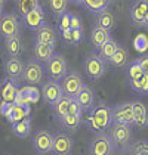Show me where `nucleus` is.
I'll use <instances>...</instances> for the list:
<instances>
[{
    "instance_id": "5701e85b",
    "label": "nucleus",
    "mask_w": 148,
    "mask_h": 155,
    "mask_svg": "<svg viewBox=\"0 0 148 155\" xmlns=\"http://www.w3.org/2000/svg\"><path fill=\"white\" fill-rule=\"evenodd\" d=\"M77 3L85 6L89 12L95 15H101L102 12L108 11V8L111 6V2L108 0H85V2H77Z\"/></svg>"
},
{
    "instance_id": "58836bf2",
    "label": "nucleus",
    "mask_w": 148,
    "mask_h": 155,
    "mask_svg": "<svg viewBox=\"0 0 148 155\" xmlns=\"http://www.w3.org/2000/svg\"><path fill=\"white\" fill-rule=\"evenodd\" d=\"M82 112H83L82 108H80V105L77 104V101H76V97H74L70 108H68V114H70V115H76V117H82Z\"/></svg>"
},
{
    "instance_id": "c756f323",
    "label": "nucleus",
    "mask_w": 148,
    "mask_h": 155,
    "mask_svg": "<svg viewBox=\"0 0 148 155\" xmlns=\"http://www.w3.org/2000/svg\"><path fill=\"white\" fill-rule=\"evenodd\" d=\"M73 99L74 97H71V96L64 95L61 99L53 105V112H55V115H56L58 118H62V117H65V115L68 114V108L71 105Z\"/></svg>"
},
{
    "instance_id": "a19ab883",
    "label": "nucleus",
    "mask_w": 148,
    "mask_h": 155,
    "mask_svg": "<svg viewBox=\"0 0 148 155\" xmlns=\"http://www.w3.org/2000/svg\"><path fill=\"white\" fill-rule=\"evenodd\" d=\"M136 61H138L141 70L144 71V74H147L148 75V53H142L139 58H136Z\"/></svg>"
},
{
    "instance_id": "1a4fd4ad",
    "label": "nucleus",
    "mask_w": 148,
    "mask_h": 155,
    "mask_svg": "<svg viewBox=\"0 0 148 155\" xmlns=\"http://www.w3.org/2000/svg\"><path fill=\"white\" fill-rule=\"evenodd\" d=\"M43 80V67L37 61H28L24 67L22 81L27 86H36Z\"/></svg>"
},
{
    "instance_id": "7c9ffc66",
    "label": "nucleus",
    "mask_w": 148,
    "mask_h": 155,
    "mask_svg": "<svg viewBox=\"0 0 148 155\" xmlns=\"http://www.w3.org/2000/svg\"><path fill=\"white\" fill-rule=\"evenodd\" d=\"M142 75H144V71L141 70L138 61L136 59L129 61V64L126 65V77H127V80L129 81L139 80V78H142Z\"/></svg>"
},
{
    "instance_id": "a18cd8bd",
    "label": "nucleus",
    "mask_w": 148,
    "mask_h": 155,
    "mask_svg": "<svg viewBox=\"0 0 148 155\" xmlns=\"http://www.w3.org/2000/svg\"><path fill=\"white\" fill-rule=\"evenodd\" d=\"M129 84H130L132 90H135L136 93H139V90H141V78L139 80H133V81H129Z\"/></svg>"
},
{
    "instance_id": "aec40b11",
    "label": "nucleus",
    "mask_w": 148,
    "mask_h": 155,
    "mask_svg": "<svg viewBox=\"0 0 148 155\" xmlns=\"http://www.w3.org/2000/svg\"><path fill=\"white\" fill-rule=\"evenodd\" d=\"M133 124L139 129L148 127V107L142 102H133Z\"/></svg>"
},
{
    "instance_id": "2eb2a0df",
    "label": "nucleus",
    "mask_w": 148,
    "mask_h": 155,
    "mask_svg": "<svg viewBox=\"0 0 148 155\" xmlns=\"http://www.w3.org/2000/svg\"><path fill=\"white\" fill-rule=\"evenodd\" d=\"M76 101L80 105L82 111H90L95 107V92H93V89L90 86L85 84L79 90V93L76 95Z\"/></svg>"
},
{
    "instance_id": "f03ea898",
    "label": "nucleus",
    "mask_w": 148,
    "mask_h": 155,
    "mask_svg": "<svg viewBox=\"0 0 148 155\" xmlns=\"http://www.w3.org/2000/svg\"><path fill=\"white\" fill-rule=\"evenodd\" d=\"M46 72L53 81L62 80L68 72V62L61 53H53L52 58L46 62Z\"/></svg>"
},
{
    "instance_id": "de8ad7c7",
    "label": "nucleus",
    "mask_w": 148,
    "mask_h": 155,
    "mask_svg": "<svg viewBox=\"0 0 148 155\" xmlns=\"http://www.w3.org/2000/svg\"><path fill=\"white\" fill-rule=\"evenodd\" d=\"M141 27H148V12L147 15H145V18H144V22H142V25Z\"/></svg>"
},
{
    "instance_id": "c9c22d12",
    "label": "nucleus",
    "mask_w": 148,
    "mask_h": 155,
    "mask_svg": "<svg viewBox=\"0 0 148 155\" xmlns=\"http://www.w3.org/2000/svg\"><path fill=\"white\" fill-rule=\"evenodd\" d=\"M70 30H83V22H82V18L77 15V13H70Z\"/></svg>"
},
{
    "instance_id": "39448f33",
    "label": "nucleus",
    "mask_w": 148,
    "mask_h": 155,
    "mask_svg": "<svg viewBox=\"0 0 148 155\" xmlns=\"http://www.w3.org/2000/svg\"><path fill=\"white\" fill-rule=\"evenodd\" d=\"M53 146V134L46 129H40L36 131L33 137V148L39 155H50Z\"/></svg>"
},
{
    "instance_id": "c85d7f7f",
    "label": "nucleus",
    "mask_w": 148,
    "mask_h": 155,
    "mask_svg": "<svg viewBox=\"0 0 148 155\" xmlns=\"http://www.w3.org/2000/svg\"><path fill=\"white\" fill-rule=\"evenodd\" d=\"M30 112H31L30 105H15L12 114H11V117L8 118V121H9L11 124H13V123L22 121V120H25V118H30Z\"/></svg>"
},
{
    "instance_id": "a878e982",
    "label": "nucleus",
    "mask_w": 148,
    "mask_h": 155,
    "mask_svg": "<svg viewBox=\"0 0 148 155\" xmlns=\"http://www.w3.org/2000/svg\"><path fill=\"white\" fill-rule=\"evenodd\" d=\"M96 27L102 28V30H107V31L111 33L114 30V27H116V16H114V13L108 9V11L102 12L101 15H98V18H96Z\"/></svg>"
},
{
    "instance_id": "2f4dec72",
    "label": "nucleus",
    "mask_w": 148,
    "mask_h": 155,
    "mask_svg": "<svg viewBox=\"0 0 148 155\" xmlns=\"http://www.w3.org/2000/svg\"><path fill=\"white\" fill-rule=\"evenodd\" d=\"M12 131L18 136V137H27L31 131V120L25 118L22 121L13 123L12 124Z\"/></svg>"
},
{
    "instance_id": "b1692460",
    "label": "nucleus",
    "mask_w": 148,
    "mask_h": 155,
    "mask_svg": "<svg viewBox=\"0 0 148 155\" xmlns=\"http://www.w3.org/2000/svg\"><path fill=\"white\" fill-rule=\"evenodd\" d=\"M120 48V43L116 40V38H113L111 37L108 41H105L101 48H99V56L102 58V59L105 61V62H110L111 58L114 56V53L117 52V49Z\"/></svg>"
},
{
    "instance_id": "f704fd0d",
    "label": "nucleus",
    "mask_w": 148,
    "mask_h": 155,
    "mask_svg": "<svg viewBox=\"0 0 148 155\" xmlns=\"http://www.w3.org/2000/svg\"><path fill=\"white\" fill-rule=\"evenodd\" d=\"M133 46L138 52H145L148 48V37L145 34H138L133 40Z\"/></svg>"
},
{
    "instance_id": "f8f14e48",
    "label": "nucleus",
    "mask_w": 148,
    "mask_h": 155,
    "mask_svg": "<svg viewBox=\"0 0 148 155\" xmlns=\"http://www.w3.org/2000/svg\"><path fill=\"white\" fill-rule=\"evenodd\" d=\"M40 95H42L43 101H45L46 104H49V105L53 107L62 96H64L61 83H59V81H53V80L46 81V83L43 84V87H42V93H40Z\"/></svg>"
},
{
    "instance_id": "20e7f679",
    "label": "nucleus",
    "mask_w": 148,
    "mask_h": 155,
    "mask_svg": "<svg viewBox=\"0 0 148 155\" xmlns=\"http://www.w3.org/2000/svg\"><path fill=\"white\" fill-rule=\"evenodd\" d=\"M113 124L133 126V102H123L111 108Z\"/></svg>"
},
{
    "instance_id": "dca6fc26",
    "label": "nucleus",
    "mask_w": 148,
    "mask_h": 155,
    "mask_svg": "<svg viewBox=\"0 0 148 155\" xmlns=\"http://www.w3.org/2000/svg\"><path fill=\"white\" fill-rule=\"evenodd\" d=\"M22 21H24L27 28H30L33 31H37L39 28H42L43 25L46 24L45 22V11H43V8L39 6L36 9H33L31 12H28L22 18Z\"/></svg>"
},
{
    "instance_id": "4be33fe9",
    "label": "nucleus",
    "mask_w": 148,
    "mask_h": 155,
    "mask_svg": "<svg viewBox=\"0 0 148 155\" xmlns=\"http://www.w3.org/2000/svg\"><path fill=\"white\" fill-rule=\"evenodd\" d=\"M5 49L9 58H19L22 52V40L21 36H13L9 38H5Z\"/></svg>"
},
{
    "instance_id": "72a5a7b5",
    "label": "nucleus",
    "mask_w": 148,
    "mask_h": 155,
    "mask_svg": "<svg viewBox=\"0 0 148 155\" xmlns=\"http://www.w3.org/2000/svg\"><path fill=\"white\" fill-rule=\"evenodd\" d=\"M50 11L53 12V15L59 19L64 13L67 12V8H68V2L67 0H52L49 2Z\"/></svg>"
},
{
    "instance_id": "79ce46f5",
    "label": "nucleus",
    "mask_w": 148,
    "mask_h": 155,
    "mask_svg": "<svg viewBox=\"0 0 148 155\" xmlns=\"http://www.w3.org/2000/svg\"><path fill=\"white\" fill-rule=\"evenodd\" d=\"M141 95H148V75L144 74L142 78H141V90H139Z\"/></svg>"
},
{
    "instance_id": "6e6552de",
    "label": "nucleus",
    "mask_w": 148,
    "mask_h": 155,
    "mask_svg": "<svg viewBox=\"0 0 148 155\" xmlns=\"http://www.w3.org/2000/svg\"><path fill=\"white\" fill-rule=\"evenodd\" d=\"M19 18L15 13H6L0 19V34L3 38H9L13 36H19Z\"/></svg>"
},
{
    "instance_id": "423d86ee",
    "label": "nucleus",
    "mask_w": 148,
    "mask_h": 155,
    "mask_svg": "<svg viewBox=\"0 0 148 155\" xmlns=\"http://www.w3.org/2000/svg\"><path fill=\"white\" fill-rule=\"evenodd\" d=\"M85 71L92 80H99L105 74V61L98 53H89L85 59Z\"/></svg>"
},
{
    "instance_id": "f3484780",
    "label": "nucleus",
    "mask_w": 148,
    "mask_h": 155,
    "mask_svg": "<svg viewBox=\"0 0 148 155\" xmlns=\"http://www.w3.org/2000/svg\"><path fill=\"white\" fill-rule=\"evenodd\" d=\"M24 67L25 64L21 58H9L8 56L5 61V72H6L8 78H12V80L19 81V78H22Z\"/></svg>"
},
{
    "instance_id": "412c9836",
    "label": "nucleus",
    "mask_w": 148,
    "mask_h": 155,
    "mask_svg": "<svg viewBox=\"0 0 148 155\" xmlns=\"http://www.w3.org/2000/svg\"><path fill=\"white\" fill-rule=\"evenodd\" d=\"M53 50H55V46L48 45V43L36 41V45H34V56H36V61L39 64L40 62H48L52 58V55L55 53Z\"/></svg>"
},
{
    "instance_id": "ea45409f",
    "label": "nucleus",
    "mask_w": 148,
    "mask_h": 155,
    "mask_svg": "<svg viewBox=\"0 0 148 155\" xmlns=\"http://www.w3.org/2000/svg\"><path fill=\"white\" fill-rule=\"evenodd\" d=\"M59 30L61 31L70 30V12H65L59 18Z\"/></svg>"
},
{
    "instance_id": "393cba45",
    "label": "nucleus",
    "mask_w": 148,
    "mask_h": 155,
    "mask_svg": "<svg viewBox=\"0 0 148 155\" xmlns=\"http://www.w3.org/2000/svg\"><path fill=\"white\" fill-rule=\"evenodd\" d=\"M111 38V33L107 30H102L99 27H93L92 31H90V43L95 46L96 49H99L105 41H108Z\"/></svg>"
},
{
    "instance_id": "4c0bfd02",
    "label": "nucleus",
    "mask_w": 148,
    "mask_h": 155,
    "mask_svg": "<svg viewBox=\"0 0 148 155\" xmlns=\"http://www.w3.org/2000/svg\"><path fill=\"white\" fill-rule=\"evenodd\" d=\"M13 107H15V104L2 102V105H0V114H2L3 117L9 118V117H11V114H12V111H13Z\"/></svg>"
},
{
    "instance_id": "6ab92c4d",
    "label": "nucleus",
    "mask_w": 148,
    "mask_h": 155,
    "mask_svg": "<svg viewBox=\"0 0 148 155\" xmlns=\"http://www.w3.org/2000/svg\"><path fill=\"white\" fill-rule=\"evenodd\" d=\"M56 40H58V33H56V30H55L53 25L45 24L42 28H39L36 31V41L48 43V45L55 46L56 45Z\"/></svg>"
},
{
    "instance_id": "4468645a",
    "label": "nucleus",
    "mask_w": 148,
    "mask_h": 155,
    "mask_svg": "<svg viewBox=\"0 0 148 155\" xmlns=\"http://www.w3.org/2000/svg\"><path fill=\"white\" fill-rule=\"evenodd\" d=\"M40 97V92L34 86H25L18 90L16 97H15V105H30L36 104Z\"/></svg>"
},
{
    "instance_id": "473e14b6",
    "label": "nucleus",
    "mask_w": 148,
    "mask_h": 155,
    "mask_svg": "<svg viewBox=\"0 0 148 155\" xmlns=\"http://www.w3.org/2000/svg\"><path fill=\"white\" fill-rule=\"evenodd\" d=\"M59 123H61V126L67 131H71V133H73V131H76L79 129V126H80V123H82V117H76V115L67 114L65 117L59 118Z\"/></svg>"
},
{
    "instance_id": "ddd939ff",
    "label": "nucleus",
    "mask_w": 148,
    "mask_h": 155,
    "mask_svg": "<svg viewBox=\"0 0 148 155\" xmlns=\"http://www.w3.org/2000/svg\"><path fill=\"white\" fill-rule=\"evenodd\" d=\"M18 90H19V81H18V80L5 78L2 86H0V97H2V102L15 104V97H16Z\"/></svg>"
},
{
    "instance_id": "f257e3e1",
    "label": "nucleus",
    "mask_w": 148,
    "mask_h": 155,
    "mask_svg": "<svg viewBox=\"0 0 148 155\" xmlns=\"http://www.w3.org/2000/svg\"><path fill=\"white\" fill-rule=\"evenodd\" d=\"M89 127L96 133H104L113 124L111 107L107 104H98L90 109V115L87 118Z\"/></svg>"
},
{
    "instance_id": "cd10ccee",
    "label": "nucleus",
    "mask_w": 148,
    "mask_h": 155,
    "mask_svg": "<svg viewBox=\"0 0 148 155\" xmlns=\"http://www.w3.org/2000/svg\"><path fill=\"white\" fill-rule=\"evenodd\" d=\"M39 6H42V3L39 0H18L15 2V9H16V13L19 16L24 18L28 12H31L33 9H36Z\"/></svg>"
},
{
    "instance_id": "a211bd4d",
    "label": "nucleus",
    "mask_w": 148,
    "mask_h": 155,
    "mask_svg": "<svg viewBox=\"0 0 148 155\" xmlns=\"http://www.w3.org/2000/svg\"><path fill=\"white\" fill-rule=\"evenodd\" d=\"M148 12V0H138L130 5V19L135 25H142Z\"/></svg>"
},
{
    "instance_id": "0eeeda50",
    "label": "nucleus",
    "mask_w": 148,
    "mask_h": 155,
    "mask_svg": "<svg viewBox=\"0 0 148 155\" xmlns=\"http://www.w3.org/2000/svg\"><path fill=\"white\" fill-rule=\"evenodd\" d=\"M83 86H85L83 77H82L80 72H77V71L67 72V75L62 78V81H61V87H62L64 95L71 96V97H76V95L79 93V90Z\"/></svg>"
},
{
    "instance_id": "7ed1b4c3",
    "label": "nucleus",
    "mask_w": 148,
    "mask_h": 155,
    "mask_svg": "<svg viewBox=\"0 0 148 155\" xmlns=\"http://www.w3.org/2000/svg\"><path fill=\"white\" fill-rule=\"evenodd\" d=\"M116 145L111 140V137L105 133H98L89 146L90 155H113Z\"/></svg>"
},
{
    "instance_id": "49530a36",
    "label": "nucleus",
    "mask_w": 148,
    "mask_h": 155,
    "mask_svg": "<svg viewBox=\"0 0 148 155\" xmlns=\"http://www.w3.org/2000/svg\"><path fill=\"white\" fill-rule=\"evenodd\" d=\"M3 12H5V2L0 0V19H2V16H3Z\"/></svg>"
},
{
    "instance_id": "e433bc0d",
    "label": "nucleus",
    "mask_w": 148,
    "mask_h": 155,
    "mask_svg": "<svg viewBox=\"0 0 148 155\" xmlns=\"http://www.w3.org/2000/svg\"><path fill=\"white\" fill-rule=\"evenodd\" d=\"M133 151L136 155H148V142L147 140H141L136 142L133 146Z\"/></svg>"
},
{
    "instance_id": "37998d69",
    "label": "nucleus",
    "mask_w": 148,
    "mask_h": 155,
    "mask_svg": "<svg viewBox=\"0 0 148 155\" xmlns=\"http://www.w3.org/2000/svg\"><path fill=\"white\" fill-rule=\"evenodd\" d=\"M62 33V40L68 45H74L73 41V31L71 30H65V31H61Z\"/></svg>"
},
{
    "instance_id": "09e8293b",
    "label": "nucleus",
    "mask_w": 148,
    "mask_h": 155,
    "mask_svg": "<svg viewBox=\"0 0 148 155\" xmlns=\"http://www.w3.org/2000/svg\"><path fill=\"white\" fill-rule=\"evenodd\" d=\"M133 155H136V154H133Z\"/></svg>"
},
{
    "instance_id": "bb28decb",
    "label": "nucleus",
    "mask_w": 148,
    "mask_h": 155,
    "mask_svg": "<svg viewBox=\"0 0 148 155\" xmlns=\"http://www.w3.org/2000/svg\"><path fill=\"white\" fill-rule=\"evenodd\" d=\"M110 64L114 68H126V65L129 64V50H127V48L120 46L117 49V52L111 58Z\"/></svg>"
},
{
    "instance_id": "c03bdc74",
    "label": "nucleus",
    "mask_w": 148,
    "mask_h": 155,
    "mask_svg": "<svg viewBox=\"0 0 148 155\" xmlns=\"http://www.w3.org/2000/svg\"><path fill=\"white\" fill-rule=\"evenodd\" d=\"M71 31H73V30H71ZM82 38H83V30H76V31H73V41L74 43H79Z\"/></svg>"
},
{
    "instance_id": "9b49d317",
    "label": "nucleus",
    "mask_w": 148,
    "mask_h": 155,
    "mask_svg": "<svg viewBox=\"0 0 148 155\" xmlns=\"http://www.w3.org/2000/svg\"><path fill=\"white\" fill-rule=\"evenodd\" d=\"M110 136L114 145L119 146H126L132 140V127L130 126H124V124H111L110 127Z\"/></svg>"
},
{
    "instance_id": "9d476101",
    "label": "nucleus",
    "mask_w": 148,
    "mask_h": 155,
    "mask_svg": "<svg viewBox=\"0 0 148 155\" xmlns=\"http://www.w3.org/2000/svg\"><path fill=\"white\" fill-rule=\"evenodd\" d=\"M73 139L70 134L58 131L53 134V146H52V154L53 155H71L73 152Z\"/></svg>"
}]
</instances>
